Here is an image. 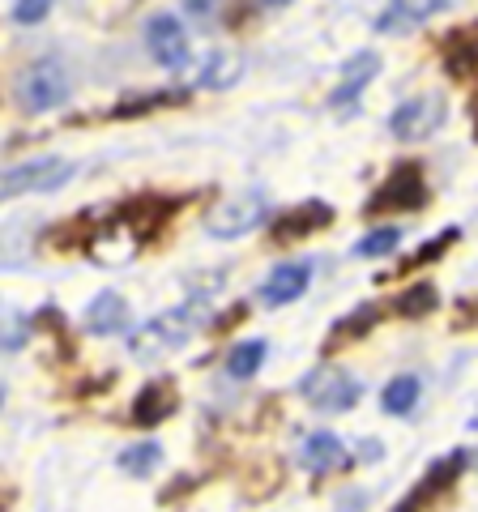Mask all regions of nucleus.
I'll return each instance as SVG.
<instances>
[{"mask_svg":"<svg viewBox=\"0 0 478 512\" xmlns=\"http://www.w3.org/2000/svg\"><path fill=\"white\" fill-rule=\"evenodd\" d=\"M427 180H423V167L419 163H397L389 171V180L380 184L368 205H363V214L368 218H380V214H402V210H423L427 205Z\"/></svg>","mask_w":478,"mask_h":512,"instance_id":"nucleus-1","label":"nucleus"},{"mask_svg":"<svg viewBox=\"0 0 478 512\" xmlns=\"http://www.w3.org/2000/svg\"><path fill=\"white\" fill-rule=\"evenodd\" d=\"M69 99V73L60 60H35L18 77V107L22 111H52Z\"/></svg>","mask_w":478,"mask_h":512,"instance_id":"nucleus-2","label":"nucleus"},{"mask_svg":"<svg viewBox=\"0 0 478 512\" xmlns=\"http://www.w3.org/2000/svg\"><path fill=\"white\" fill-rule=\"evenodd\" d=\"M197 325H201V303H184V308L158 316V320H150V325L141 329V333H133L129 350H133L137 359H154V355H163V350L180 346Z\"/></svg>","mask_w":478,"mask_h":512,"instance_id":"nucleus-3","label":"nucleus"},{"mask_svg":"<svg viewBox=\"0 0 478 512\" xmlns=\"http://www.w3.org/2000/svg\"><path fill=\"white\" fill-rule=\"evenodd\" d=\"M73 167L65 158H30L18 167H0V201L26 197V192H52L60 184H69Z\"/></svg>","mask_w":478,"mask_h":512,"instance_id":"nucleus-4","label":"nucleus"},{"mask_svg":"<svg viewBox=\"0 0 478 512\" xmlns=\"http://www.w3.org/2000/svg\"><path fill=\"white\" fill-rule=\"evenodd\" d=\"M444 116H449V107H444L440 94H419V99H410L393 111L389 128L397 141H427L444 124Z\"/></svg>","mask_w":478,"mask_h":512,"instance_id":"nucleus-5","label":"nucleus"},{"mask_svg":"<svg viewBox=\"0 0 478 512\" xmlns=\"http://www.w3.org/2000/svg\"><path fill=\"white\" fill-rule=\"evenodd\" d=\"M299 393L308 397V402L316 410H329V414H342L359 402V380L346 376V372H329V367H321V372H312L304 384H299Z\"/></svg>","mask_w":478,"mask_h":512,"instance_id":"nucleus-6","label":"nucleus"},{"mask_svg":"<svg viewBox=\"0 0 478 512\" xmlns=\"http://www.w3.org/2000/svg\"><path fill=\"white\" fill-rule=\"evenodd\" d=\"M180 210V201H167V197H137V201H124L116 218L124 222V231L133 235V244H150L163 231V222Z\"/></svg>","mask_w":478,"mask_h":512,"instance_id":"nucleus-7","label":"nucleus"},{"mask_svg":"<svg viewBox=\"0 0 478 512\" xmlns=\"http://www.w3.org/2000/svg\"><path fill=\"white\" fill-rule=\"evenodd\" d=\"M261 218H265L261 197H235V201H222L205 214V231L214 239H235V235H248L252 227H261Z\"/></svg>","mask_w":478,"mask_h":512,"instance_id":"nucleus-8","label":"nucleus"},{"mask_svg":"<svg viewBox=\"0 0 478 512\" xmlns=\"http://www.w3.org/2000/svg\"><path fill=\"white\" fill-rule=\"evenodd\" d=\"M146 47H150V56L163 64V69H184L188 56H193V47H188V35H184V26L171 18V13H158V18L146 22Z\"/></svg>","mask_w":478,"mask_h":512,"instance_id":"nucleus-9","label":"nucleus"},{"mask_svg":"<svg viewBox=\"0 0 478 512\" xmlns=\"http://www.w3.org/2000/svg\"><path fill=\"white\" fill-rule=\"evenodd\" d=\"M329 222H333V205L308 201V205H295V210H286L269 222V239H274V244H299V239L325 231Z\"/></svg>","mask_w":478,"mask_h":512,"instance_id":"nucleus-10","label":"nucleus"},{"mask_svg":"<svg viewBox=\"0 0 478 512\" xmlns=\"http://www.w3.org/2000/svg\"><path fill=\"white\" fill-rule=\"evenodd\" d=\"M440 56H444V69H449V77H457V82H470V77H478V22L449 30L444 43H440Z\"/></svg>","mask_w":478,"mask_h":512,"instance_id":"nucleus-11","label":"nucleus"},{"mask_svg":"<svg viewBox=\"0 0 478 512\" xmlns=\"http://www.w3.org/2000/svg\"><path fill=\"white\" fill-rule=\"evenodd\" d=\"M175 406H180V393H175V384H171V380H154V384H146V389L133 397L129 423H137V427H158V423L171 419Z\"/></svg>","mask_w":478,"mask_h":512,"instance_id":"nucleus-12","label":"nucleus"},{"mask_svg":"<svg viewBox=\"0 0 478 512\" xmlns=\"http://www.w3.org/2000/svg\"><path fill=\"white\" fill-rule=\"evenodd\" d=\"M376 73H380V56L376 52H359V56H350L346 60V69H342V82L338 90L329 94V103L333 107H355L359 103V94L368 90V82H376Z\"/></svg>","mask_w":478,"mask_h":512,"instance_id":"nucleus-13","label":"nucleus"},{"mask_svg":"<svg viewBox=\"0 0 478 512\" xmlns=\"http://www.w3.org/2000/svg\"><path fill=\"white\" fill-rule=\"evenodd\" d=\"M308 282H312V265H282L265 278L261 299L269 303V308H282V303H295L299 295H304Z\"/></svg>","mask_w":478,"mask_h":512,"instance_id":"nucleus-14","label":"nucleus"},{"mask_svg":"<svg viewBox=\"0 0 478 512\" xmlns=\"http://www.w3.org/2000/svg\"><path fill=\"white\" fill-rule=\"evenodd\" d=\"M444 9V0H389L385 18L376 22V30H385V35H393V30H410L419 26L427 18H436V13Z\"/></svg>","mask_w":478,"mask_h":512,"instance_id":"nucleus-15","label":"nucleus"},{"mask_svg":"<svg viewBox=\"0 0 478 512\" xmlns=\"http://www.w3.org/2000/svg\"><path fill=\"white\" fill-rule=\"evenodd\" d=\"M376 320H380V308H372V303H359V308L350 312L346 320H338V325L329 329V338H325V355H333L338 346L363 342V338H368V333L376 329Z\"/></svg>","mask_w":478,"mask_h":512,"instance_id":"nucleus-16","label":"nucleus"},{"mask_svg":"<svg viewBox=\"0 0 478 512\" xmlns=\"http://www.w3.org/2000/svg\"><path fill=\"white\" fill-rule=\"evenodd\" d=\"M299 457H304V466L312 474H329V470L346 466V444L338 436H329V431H316V436L304 440V453Z\"/></svg>","mask_w":478,"mask_h":512,"instance_id":"nucleus-17","label":"nucleus"},{"mask_svg":"<svg viewBox=\"0 0 478 512\" xmlns=\"http://www.w3.org/2000/svg\"><path fill=\"white\" fill-rule=\"evenodd\" d=\"M180 103H188V90H154V94H141V99H120L107 111V120H133V116H150V111L180 107Z\"/></svg>","mask_w":478,"mask_h":512,"instance_id":"nucleus-18","label":"nucleus"},{"mask_svg":"<svg viewBox=\"0 0 478 512\" xmlns=\"http://www.w3.org/2000/svg\"><path fill=\"white\" fill-rule=\"evenodd\" d=\"M461 470H466V453H449V457L436 461V466L423 474V483L414 487V495H419L423 504H432L440 491H449V487L457 483V474H461Z\"/></svg>","mask_w":478,"mask_h":512,"instance_id":"nucleus-19","label":"nucleus"},{"mask_svg":"<svg viewBox=\"0 0 478 512\" xmlns=\"http://www.w3.org/2000/svg\"><path fill=\"white\" fill-rule=\"evenodd\" d=\"M124 325H129V308H124V299L120 295H99L90 303V312H86V329L90 333H120Z\"/></svg>","mask_w":478,"mask_h":512,"instance_id":"nucleus-20","label":"nucleus"},{"mask_svg":"<svg viewBox=\"0 0 478 512\" xmlns=\"http://www.w3.org/2000/svg\"><path fill=\"white\" fill-rule=\"evenodd\" d=\"M393 308H397V316H406V320H423V316H432L440 308V291L432 282H414L410 291L393 303Z\"/></svg>","mask_w":478,"mask_h":512,"instance_id":"nucleus-21","label":"nucleus"},{"mask_svg":"<svg viewBox=\"0 0 478 512\" xmlns=\"http://www.w3.org/2000/svg\"><path fill=\"white\" fill-rule=\"evenodd\" d=\"M457 239H461V231H457V227H449V231H440V235L432 239V244H423L419 252H414V256H410V261H402V265H397V269H393V274H385V278H410V274H414V269L432 265V261H436V256H444V252H449V248L457 244Z\"/></svg>","mask_w":478,"mask_h":512,"instance_id":"nucleus-22","label":"nucleus"},{"mask_svg":"<svg viewBox=\"0 0 478 512\" xmlns=\"http://www.w3.org/2000/svg\"><path fill=\"white\" fill-rule=\"evenodd\" d=\"M419 376H393L389 384H385V397H380V402H385V410L389 414H410L414 406H419Z\"/></svg>","mask_w":478,"mask_h":512,"instance_id":"nucleus-23","label":"nucleus"},{"mask_svg":"<svg viewBox=\"0 0 478 512\" xmlns=\"http://www.w3.org/2000/svg\"><path fill=\"white\" fill-rule=\"evenodd\" d=\"M261 363H265V342L261 338H252V342H239L231 350V359H227V372L235 380H248V376H257L261 372Z\"/></svg>","mask_w":478,"mask_h":512,"instance_id":"nucleus-24","label":"nucleus"},{"mask_svg":"<svg viewBox=\"0 0 478 512\" xmlns=\"http://www.w3.org/2000/svg\"><path fill=\"white\" fill-rule=\"evenodd\" d=\"M158 461H163V448H158L154 440H146V444L124 448V453H120V470H124V474L146 478V474H154V470H158Z\"/></svg>","mask_w":478,"mask_h":512,"instance_id":"nucleus-25","label":"nucleus"},{"mask_svg":"<svg viewBox=\"0 0 478 512\" xmlns=\"http://www.w3.org/2000/svg\"><path fill=\"white\" fill-rule=\"evenodd\" d=\"M397 244H402V231H397V227H380V231H372L368 239H363L355 252L359 256H389Z\"/></svg>","mask_w":478,"mask_h":512,"instance_id":"nucleus-26","label":"nucleus"},{"mask_svg":"<svg viewBox=\"0 0 478 512\" xmlns=\"http://www.w3.org/2000/svg\"><path fill=\"white\" fill-rule=\"evenodd\" d=\"M47 9H52V0H18V5H13V18L22 26H35L47 18Z\"/></svg>","mask_w":478,"mask_h":512,"instance_id":"nucleus-27","label":"nucleus"},{"mask_svg":"<svg viewBox=\"0 0 478 512\" xmlns=\"http://www.w3.org/2000/svg\"><path fill=\"white\" fill-rule=\"evenodd\" d=\"M231 77H235L231 60H227V56H214V60H210V73H201V82H205V86H227Z\"/></svg>","mask_w":478,"mask_h":512,"instance_id":"nucleus-28","label":"nucleus"},{"mask_svg":"<svg viewBox=\"0 0 478 512\" xmlns=\"http://www.w3.org/2000/svg\"><path fill=\"white\" fill-rule=\"evenodd\" d=\"M478 320V299H461L457 303V316H453V329H470Z\"/></svg>","mask_w":478,"mask_h":512,"instance_id":"nucleus-29","label":"nucleus"},{"mask_svg":"<svg viewBox=\"0 0 478 512\" xmlns=\"http://www.w3.org/2000/svg\"><path fill=\"white\" fill-rule=\"evenodd\" d=\"M423 508H427V504H423V500H419V495H414V491H410V495H406V500H402V504H397L393 512H423Z\"/></svg>","mask_w":478,"mask_h":512,"instance_id":"nucleus-30","label":"nucleus"},{"mask_svg":"<svg viewBox=\"0 0 478 512\" xmlns=\"http://www.w3.org/2000/svg\"><path fill=\"white\" fill-rule=\"evenodd\" d=\"M470 120H474V141H478V94H474V103H470Z\"/></svg>","mask_w":478,"mask_h":512,"instance_id":"nucleus-31","label":"nucleus"},{"mask_svg":"<svg viewBox=\"0 0 478 512\" xmlns=\"http://www.w3.org/2000/svg\"><path fill=\"white\" fill-rule=\"evenodd\" d=\"M9 500H13V495H9V491H0V512H5V508H9Z\"/></svg>","mask_w":478,"mask_h":512,"instance_id":"nucleus-32","label":"nucleus"}]
</instances>
